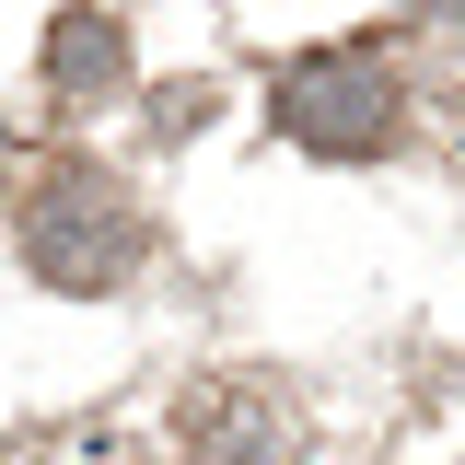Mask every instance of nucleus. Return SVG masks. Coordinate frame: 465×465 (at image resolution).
Masks as SVG:
<instances>
[{
  "label": "nucleus",
  "mask_w": 465,
  "mask_h": 465,
  "mask_svg": "<svg viewBox=\"0 0 465 465\" xmlns=\"http://www.w3.org/2000/svg\"><path fill=\"white\" fill-rule=\"evenodd\" d=\"M140 256H152V222H140L94 163H58L47 186L24 198V268L47 291H82V302H94V291H116Z\"/></svg>",
  "instance_id": "f257e3e1"
},
{
  "label": "nucleus",
  "mask_w": 465,
  "mask_h": 465,
  "mask_svg": "<svg viewBox=\"0 0 465 465\" xmlns=\"http://www.w3.org/2000/svg\"><path fill=\"white\" fill-rule=\"evenodd\" d=\"M47 94H58V105L128 94V24H116L105 0H70V12L47 24Z\"/></svg>",
  "instance_id": "20e7f679"
},
{
  "label": "nucleus",
  "mask_w": 465,
  "mask_h": 465,
  "mask_svg": "<svg viewBox=\"0 0 465 465\" xmlns=\"http://www.w3.org/2000/svg\"><path fill=\"white\" fill-rule=\"evenodd\" d=\"M174 442H186V465H280V407L244 372H210L174 407Z\"/></svg>",
  "instance_id": "7ed1b4c3"
},
{
  "label": "nucleus",
  "mask_w": 465,
  "mask_h": 465,
  "mask_svg": "<svg viewBox=\"0 0 465 465\" xmlns=\"http://www.w3.org/2000/svg\"><path fill=\"white\" fill-rule=\"evenodd\" d=\"M152 116H163V128H210V82H163Z\"/></svg>",
  "instance_id": "39448f33"
},
{
  "label": "nucleus",
  "mask_w": 465,
  "mask_h": 465,
  "mask_svg": "<svg viewBox=\"0 0 465 465\" xmlns=\"http://www.w3.org/2000/svg\"><path fill=\"white\" fill-rule=\"evenodd\" d=\"M280 128L302 140V152H326V163H361V152H384L407 128V94H396V70L384 58H291L280 70Z\"/></svg>",
  "instance_id": "f03ea898"
}]
</instances>
